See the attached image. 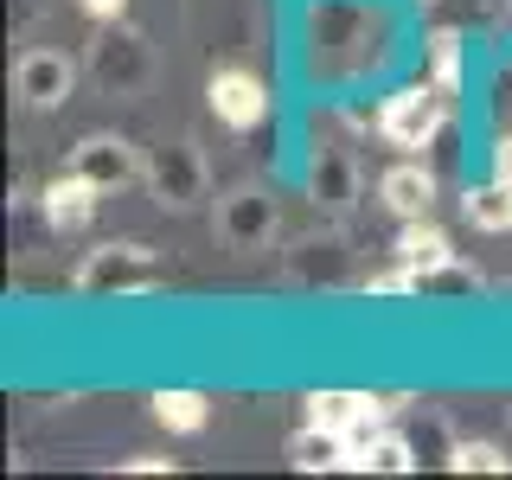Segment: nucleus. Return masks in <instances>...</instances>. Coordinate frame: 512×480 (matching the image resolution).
<instances>
[{
	"instance_id": "f257e3e1",
	"label": "nucleus",
	"mask_w": 512,
	"mask_h": 480,
	"mask_svg": "<svg viewBox=\"0 0 512 480\" xmlns=\"http://www.w3.org/2000/svg\"><path fill=\"white\" fill-rule=\"evenodd\" d=\"M160 282V256L148 244H96L77 263V295H148Z\"/></svg>"
},
{
	"instance_id": "f03ea898",
	"label": "nucleus",
	"mask_w": 512,
	"mask_h": 480,
	"mask_svg": "<svg viewBox=\"0 0 512 480\" xmlns=\"http://www.w3.org/2000/svg\"><path fill=\"white\" fill-rule=\"evenodd\" d=\"M90 77L103 96H141L154 84V45L141 39L135 26L109 20V32L90 45Z\"/></svg>"
},
{
	"instance_id": "7ed1b4c3",
	"label": "nucleus",
	"mask_w": 512,
	"mask_h": 480,
	"mask_svg": "<svg viewBox=\"0 0 512 480\" xmlns=\"http://www.w3.org/2000/svg\"><path fill=\"white\" fill-rule=\"evenodd\" d=\"M141 186L154 192L160 212H192L212 192V173H205V154L192 141H160V148H148V180Z\"/></svg>"
},
{
	"instance_id": "20e7f679",
	"label": "nucleus",
	"mask_w": 512,
	"mask_h": 480,
	"mask_svg": "<svg viewBox=\"0 0 512 480\" xmlns=\"http://www.w3.org/2000/svg\"><path fill=\"white\" fill-rule=\"evenodd\" d=\"M71 173H84L96 192H122V186L148 180V154L128 135H84L71 148Z\"/></svg>"
},
{
	"instance_id": "39448f33",
	"label": "nucleus",
	"mask_w": 512,
	"mask_h": 480,
	"mask_svg": "<svg viewBox=\"0 0 512 480\" xmlns=\"http://www.w3.org/2000/svg\"><path fill=\"white\" fill-rule=\"evenodd\" d=\"M436 128H442V90L436 84L397 90L391 103H384V116H378V135L391 141V148H429Z\"/></svg>"
},
{
	"instance_id": "423d86ee",
	"label": "nucleus",
	"mask_w": 512,
	"mask_h": 480,
	"mask_svg": "<svg viewBox=\"0 0 512 480\" xmlns=\"http://www.w3.org/2000/svg\"><path fill=\"white\" fill-rule=\"evenodd\" d=\"M71 90H77V64L64 52H45V45L20 52V64H13V96L26 109H58V103H71Z\"/></svg>"
},
{
	"instance_id": "0eeeda50",
	"label": "nucleus",
	"mask_w": 512,
	"mask_h": 480,
	"mask_svg": "<svg viewBox=\"0 0 512 480\" xmlns=\"http://www.w3.org/2000/svg\"><path fill=\"white\" fill-rule=\"evenodd\" d=\"M218 237L231 250H269V237H276V199L256 186H237L218 199Z\"/></svg>"
},
{
	"instance_id": "6e6552de",
	"label": "nucleus",
	"mask_w": 512,
	"mask_h": 480,
	"mask_svg": "<svg viewBox=\"0 0 512 480\" xmlns=\"http://www.w3.org/2000/svg\"><path fill=\"white\" fill-rule=\"evenodd\" d=\"M205 96H212V116L224 128H256L269 116V96H263V84H256L250 71H218L212 84H205Z\"/></svg>"
},
{
	"instance_id": "1a4fd4ad",
	"label": "nucleus",
	"mask_w": 512,
	"mask_h": 480,
	"mask_svg": "<svg viewBox=\"0 0 512 480\" xmlns=\"http://www.w3.org/2000/svg\"><path fill=\"white\" fill-rule=\"evenodd\" d=\"M308 192H314V205H327V212H352V199H359V167H352V154L346 148H314Z\"/></svg>"
},
{
	"instance_id": "9d476101",
	"label": "nucleus",
	"mask_w": 512,
	"mask_h": 480,
	"mask_svg": "<svg viewBox=\"0 0 512 480\" xmlns=\"http://www.w3.org/2000/svg\"><path fill=\"white\" fill-rule=\"evenodd\" d=\"M39 199H45V224H52V231H84L103 192H96V186L84 180V173H71V167H64L58 180L39 192Z\"/></svg>"
},
{
	"instance_id": "9b49d317",
	"label": "nucleus",
	"mask_w": 512,
	"mask_h": 480,
	"mask_svg": "<svg viewBox=\"0 0 512 480\" xmlns=\"http://www.w3.org/2000/svg\"><path fill=\"white\" fill-rule=\"evenodd\" d=\"M378 199L391 205L397 218H429V205H436V180H429V167H416V160H397L391 173L378 180Z\"/></svg>"
},
{
	"instance_id": "f8f14e48",
	"label": "nucleus",
	"mask_w": 512,
	"mask_h": 480,
	"mask_svg": "<svg viewBox=\"0 0 512 480\" xmlns=\"http://www.w3.org/2000/svg\"><path fill=\"white\" fill-rule=\"evenodd\" d=\"M397 263H410L416 276H436V269H448L455 263V244H448V231H436L429 218H410L404 231H397Z\"/></svg>"
},
{
	"instance_id": "ddd939ff",
	"label": "nucleus",
	"mask_w": 512,
	"mask_h": 480,
	"mask_svg": "<svg viewBox=\"0 0 512 480\" xmlns=\"http://www.w3.org/2000/svg\"><path fill=\"white\" fill-rule=\"evenodd\" d=\"M288 461L301 474H333V468H346V436L340 429H320V423H301L288 436Z\"/></svg>"
},
{
	"instance_id": "4468645a",
	"label": "nucleus",
	"mask_w": 512,
	"mask_h": 480,
	"mask_svg": "<svg viewBox=\"0 0 512 480\" xmlns=\"http://www.w3.org/2000/svg\"><path fill=\"white\" fill-rule=\"evenodd\" d=\"M461 212H468V224L474 231H512V186L500 180V173H493L487 186H468V199H461Z\"/></svg>"
},
{
	"instance_id": "2eb2a0df",
	"label": "nucleus",
	"mask_w": 512,
	"mask_h": 480,
	"mask_svg": "<svg viewBox=\"0 0 512 480\" xmlns=\"http://www.w3.org/2000/svg\"><path fill=\"white\" fill-rule=\"evenodd\" d=\"M346 468H359V474H410V468H416V448H410V436L384 429V436H378L372 448L346 455Z\"/></svg>"
},
{
	"instance_id": "dca6fc26",
	"label": "nucleus",
	"mask_w": 512,
	"mask_h": 480,
	"mask_svg": "<svg viewBox=\"0 0 512 480\" xmlns=\"http://www.w3.org/2000/svg\"><path fill=\"white\" fill-rule=\"evenodd\" d=\"M154 416L173 436H192V429H205L212 404H205V391H154Z\"/></svg>"
},
{
	"instance_id": "f3484780",
	"label": "nucleus",
	"mask_w": 512,
	"mask_h": 480,
	"mask_svg": "<svg viewBox=\"0 0 512 480\" xmlns=\"http://www.w3.org/2000/svg\"><path fill=\"white\" fill-rule=\"evenodd\" d=\"M365 404H372L365 391H314L308 404H301V416H308V423H320V429H340V436H346V429L359 423Z\"/></svg>"
},
{
	"instance_id": "a211bd4d",
	"label": "nucleus",
	"mask_w": 512,
	"mask_h": 480,
	"mask_svg": "<svg viewBox=\"0 0 512 480\" xmlns=\"http://www.w3.org/2000/svg\"><path fill=\"white\" fill-rule=\"evenodd\" d=\"M448 468H455V474H506L512 455L500 442H455V448H448Z\"/></svg>"
},
{
	"instance_id": "6ab92c4d",
	"label": "nucleus",
	"mask_w": 512,
	"mask_h": 480,
	"mask_svg": "<svg viewBox=\"0 0 512 480\" xmlns=\"http://www.w3.org/2000/svg\"><path fill=\"white\" fill-rule=\"evenodd\" d=\"M429 84H436L442 96H455V84H461V39H455V26L436 32V52H429Z\"/></svg>"
},
{
	"instance_id": "aec40b11",
	"label": "nucleus",
	"mask_w": 512,
	"mask_h": 480,
	"mask_svg": "<svg viewBox=\"0 0 512 480\" xmlns=\"http://www.w3.org/2000/svg\"><path fill=\"white\" fill-rule=\"evenodd\" d=\"M429 7H436L442 13V20H468V13H474V20H480V13H493V0H429Z\"/></svg>"
},
{
	"instance_id": "412c9836",
	"label": "nucleus",
	"mask_w": 512,
	"mask_h": 480,
	"mask_svg": "<svg viewBox=\"0 0 512 480\" xmlns=\"http://www.w3.org/2000/svg\"><path fill=\"white\" fill-rule=\"evenodd\" d=\"M122 474H173V461L167 455H135V461H122Z\"/></svg>"
},
{
	"instance_id": "4be33fe9",
	"label": "nucleus",
	"mask_w": 512,
	"mask_h": 480,
	"mask_svg": "<svg viewBox=\"0 0 512 480\" xmlns=\"http://www.w3.org/2000/svg\"><path fill=\"white\" fill-rule=\"evenodd\" d=\"M77 7H84L90 20H122V13H128V0H77Z\"/></svg>"
},
{
	"instance_id": "5701e85b",
	"label": "nucleus",
	"mask_w": 512,
	"mask_h": 480,
	"mask_svg": "<svg viewBox=\"0 0 512 480\" xmlns=\"http://www.w3.org/2000/svg\"><path fill=\"white\" fill-rule=\"evenodd\" d=\"M493 167H500V180L512 186V128L500 135V148H493Z\"/></svg>"
},
{
	"instance_id": "b1692460",
	"label": "nucleus",
	"mask_w": 512,
	"mask_h": 480,
	"mask_svg": "<svg viewBox=\"0 0 512 480\" xmlns=\"http://www.w3.org/2000/svg\"><path fill=\"white\" fill-rule=\"evenodd\" d=\"M506 295H512V282H506Z\"/></svg>"
}]
</instances>
